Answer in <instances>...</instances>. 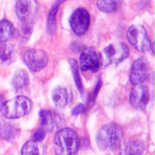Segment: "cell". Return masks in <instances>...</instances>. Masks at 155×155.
<instances>
[{"label": "cell", "instance_id": "6da1fadb", "mask_svg": "<svg viewBox=\"0 0 155 155\" xmlns=\"http://www.w3.org/2000/svg\"><path fill=\"white\" fill-rule=\"evenodd\" d=\"M80 138L77 133L70 128L59 130L55 136L56 155H76L80 146Z\"/></svg>", "mask_w": 155, "mask_h": 155}, {"label": "cell", "instance_id": "7a4b0ae2", "mask_svg": "<svg viewBox=\"0 0 155 155\" xmlns=\"http://www.w3.org/2000/svg\"><path fill=\"white\" fill-rule=\"evenodd\" d=\"M123 137L121 127L114 123L103 126L98 131L96 142L98 147L102 150L109 148L116 150L120 146Z\"/></svg>", "mask_w": 155, "mask_h": 155}, {"label": "cell", "instance_id": "3957f363", "mask_svg": "<svg viewBox=\"0 0 155 155\" xmlns=\"http://www.w3.org/2000/svg\"><path fill=\"white\" fill-rule=\"evenodd\" d=\"M129 48L123 42L111 44L106 46L100 54L99 60L102 67L106 68L110 65H117L128 58Z\"/></svg>", "mask_w": 155, "mask_h": 155}, {"label": "cell", "instance_id": "277c9868", "mask_svg": "<svg viewBox=\"0 0 155 155\" xmlns=\"http://www.w3.org/2000/svg\"><path fill=\"white\" fill-rule=\"evenodd\" d=\"M126 36L128 42L136 51L143 53L149 51L152 46L151 41L143 25H131L127 30Z\"/></svg>", "mask_w": 155, "mask_h": 155}, {"label": "cell", "instance_id": "5b68a950", "mask_svg": "<svg viewBox=\"0 0 155 155\" xmlns=\"http://www.w3.org/2000/svg\"><path fill=\"white\" fill-rule=\"evenodd\" d=\"M32 108V103L26 97L20 96L5 102L3 114L9 119L22 117L29 114Z\"/></svg>", "mask_w": 155, "mask_h": 155}, {"label": "cell", "instance_id": "8992f818", "mask_svg": "<svg viewBox=\"0 0 155 155\" xmlns=\"http://www.w3.org/2000/svg\"><path fill=\"white\" fill-rule=\"evenodd\" d=\"M70 27L76 36L84 35L89 29L90 16L88 11L83 7L73 11L69 19Z\"/></svg>", "mask_w": 155, "mask_h": 155}, {"label": "cell", "instance_id": "52a82bcc", "mask_svg": "<svg viewBox=\"0 0 155 155\" xmlns=\"http://www.w3.org/2000/svg\"><path fill=\"white\" fill-rule=\"evenodd\" d=\"M24 61L28 68L32 71H42L48 62L47 54L45 51L39 49H30L24 54Z\"/></svg>", "mask_w": 155, "mask_h": 155}, {"label": "cell", "instance_id": "ba28073f", "mask_svg": "<svg viewBox=\"0 0 155 155\" xmlns=\"http://www.w3.org/2000/svg\"><path fill=\"white\" fill-rule=\"evenodd\" d=\"M150 73V65L143 57H140L133 63L130 74V81L134 86L142 84L145 82Z\"/></svg>", "mask_w": 155, "mask_h": 155}, {"label": "cell", "instance_id": "9c48e42d", "mask_svg": "<svg viewBox=\"0 0 155 155\" xmlns=\"http://www.w3.org/2000/svg\"><path fill=\"white\" fill-rule=\"evenodd\" d=\"M80 69L82 71H90L96 73L99 70L100 62L95 49L93 47L85 48L80 56Z\"/></svg>", "mask_w": 155, "mask_h": 155}, {"label": "cell", "instance_id": "30bf717a", "mask_svg": "<svg viewBox=\"0 0 155 155\" xmlns=\"http://www.w3.org/2000/svg\"><path fill=\"white\" fill-rule=\"evenodd\" d=\"M149 100V91L146 86L142 84L137 85L132 88L129 94V101L136 109L144 110Z\"/></svg>", "mask_w": 155, "mask_h": 155}, {"label": "cell", "instance_id": "8fae6325", "mask_svg": "<svg viewBox=\"0 0 155 155\" xmlns=\"http://www.w3.org/2000/svg\"><path fill=\"white\" fill-rule=\"evenodd\" d=\"M144 150L143 143L139 140H132L124 143L120 149L121 155H142Z\"/></svg>", "mask_w": 155, "mask_h": 155}, {"label": "cell", "instance_id": "7c38bea8", "mask_svg": "<svg viewBox=\"0 0 155 155\" xmlns=\"http://www.w3.org/2000/svg\"><path fill=\"white\" fill-rule=\"evenodd\" d=\"M32 9V3L31 1L22 0L16 2L15 12L18 18L23 22L28 21Z\"/></svg>", "mask_w": 155, "mask_h": 155}, {"label": "cell", "instance_id": "4fadbf2b", "mask_svg": "<svg viewBox=\"0 0 155 155\" xmlns=\"http://www.w3.org/2000/svg\"><path fill=\"white\" fill-rule=\"evenodd\" d=\"M29 82L30 78L28 73L25 70H21L15 74L12 80V84L16 91H20L26 88L29 85Z\"/></svg>", "mask_w": 155, "mask_h": 155}, {"label": "cell", "instance_id": "5bb4252c", "mask_svg": "<svg viewBox=\"0 0 155 155\" xmlns=\"http://www.w3.org/2000/svg\"><path fill=\"white\" fill-rule=\"evenodd\" d=\"M19 130L13 125L6 121L0 122V137L4 140L12 141L18 134Z\"/></svg>", "mask_w": 155, "mask_h": 155}, {"label": "cell", "instance_id": "9a60e30c", "mask_svg": "<svg viewBox=\"0 0 155 155\" xmlns=\"http://www.w3.org/2000/svg\"><path fill=\"white\" fill-rule=\"evenodd\" d=\"M15 29L13 25L8 20L0 21V43L7 41L13 36Z\"/></svg>", "mask_w": 155, "mask_h": 155}, {"label": "cell", "instance_id": "2e32d148", "mask_svg": "<svg viewBox=\"0 0 155 155\" xmlns=\"http://www.w3.org/2000/svg\"><path fill=\"white\" fill-rule=\"evenodd\" d=\"M68 93L66 88L58 87L55 88L52 93V99L55 105L59 108H63L67 104Z\"/></svg>", "mask_w": 155, "mask_h": 155}, {"label": "cell", "instance_id": "e0dca14e", "mask_svg": "<svg viewBox=\"0 0 155 155\" xmlns=\"http://www.w3.org/2000/svg\"><path fill=\"white\" fill-rule=\"evenodd\" d=\"M65 1H57L54 3L51 7L48 16L47 25L49 32L52 34L56 28V15L60 5Z\"/></svg>", "mask_w": 155, "mask_h": 155}, {"label": "cell", "instance_id": "ac0fdd59", "mask_svg": "<svg viewBox=\"0 0 155 155\" xmlns=\"http://www.w3.org/2000/svg\"><path fill=\"white\" fill-rule=\"evenodd\" d=\"M96 5L99 11L103 12L111 13L118 11L121 6V1L117 0L97 1Z\"/></svg>", "mask_w": 155, "mask_h": 155}, {"label": "cell", "instance_id": "d6986e66", "mask_svg": "<svg viewBox=\"0 0 155 155\" xmlns=\"http://www.w3.org/2000/svg\"><path fill=\"white\" fill-rule=\"evenodd\" d=\"M68 61L72 69L75 83L80 93L83 94H84V88L79 74L78 63L77 61L73 58H70Z\"/></svg>", "mask_w": 155, "mask_h": 155}, {"label": "cell", "instance_id": "ffe728a7", "mask_svg": "<svg viewBox=\"0 0 155 155\" xmlns=\"http://www.w3.org/2000/svg\"><path fill=\"white\" fill-rule=\"evenodd\" d=\"M21 154L22 155H40L36 142L30 141L25 143L22 147Z\"/></svg>", "mask_w": 155, "mask_h": 155}, {"label": "cell", "instance_id": "44dd1931", "mask_svg": "<svg viewBox=\"0 0 155 155\" xmlns=\"http://www.w3.org/2000/svg\"><path fill=\"white\" fill-rule=\"evenodd\" d=\"M14 46L11 44H5L0 47V63H5L12 58Z\"/></svg>", "mask_w": 155, "mask_h": 155}, {"label": "cell", "instance_id": "7402d4cb", "mask_svg": "<svg viewBox=\"0 0 155 155\" xmlns=\"http://www.w3.org/2000/svg\"><path fill=\"white\" fill-rule=\"evenodd\" d=\"M40 119H41V124L43 126L52 125L53 120L52 113L50 111L46 110H42L40 111Z\"/></svg>", "mask_w": 155, "mask_h": 155}, {"label": "cell", "instance_id": "603a6c76", "mask_svg": "<svg viewBox=\"0 0 155 155\" xmlns=\"http://www.w3.org/2000/svg\"><path fill=\"white\" fill-rule=\"evenodd\" d=\"M32 29V22L29 21L23 22V24L21 28V33L23 38H26L31 35Z\"/></svg>", "mask_w": 155, "mask_h": 155}, {"label": "cell", "instance_id": "cb8c5ba5", "mask_svg": "<svg viewBox=\"0 0 155 155\" xmlns=\"http://www.w3.org/2000/svg\"><path fill=\"white\" fill-rule=\"evenodd\" d=\"M45 131L43 128H39L37 129L33 135L34 140L35 142H39L42 141L45 136Z\"/></svg>", "mask_w": 155, "mask_h": 155}, {"label": "cell", "instance_id": "d4e9b609", "mask_svg": "<svg viewBox=\"0 0 155 155\" xmlns=\"http://www.w3.org/2000/svg\"><path fill=\"white\" fill-rule=\"evenodd\" d=\"M84 110V106L83 104H80L77 105L72 110V114L73 115L77 116L82 114Z\"/></svg>", "mask_w": 155, "mask_h": 155}, {"label": "cell", "instance_id": "484cf974", "mask_svg": "<svg viewBox=\"0 0 155 155\" xmlns=\"http://www.w3.org/2000/svg\"><path fill=\"white\" fill-rule=\"evenodd\" d=\"M101 86H102V82L100 79H99L96 84V86L93 93V95H92V100H94L96 98V96L100 90Z\"/></svg>", "mask_w": 155, "mask_h": 155}, {"label": "cell", "instance_id": "4316f807", "mask_svg": "<svg viewBox=\"0 0 155 155\" xmlns=\"http://www.w3.org/2000/svg\"><path fill=\"white\" fill-rule=\"evenodd\" d=\"M71 47L72 51L74 52H79L80 51H82L84 49L83 47V45L76 42L73 43Z\"/></svg>", "mask_w": 155, "mask_h": 155}, {"label": "cell", "instance_id": "83f0119b", "mask_svg": "<svg viewBox=\"0 0 155 155\" xmlns=\"http://www.w3.org/2000/svg\"><path fill=\"white\" fill-rule=\"evenodd\" d=\"M5 103V100L4 97L0 95V114H3L4 106Z\"/></svg>", "mask_w": 155, "mask_h": 155}]
</instances>
